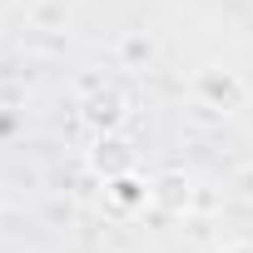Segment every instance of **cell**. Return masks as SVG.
I'll list each match as a JSON object with an SVG mask.
<instances>
[{"mask_svg": "<svg viewBox=\"0 0 253 253\" xmlns=\"http://www.w3.org/2000/svg\"><path fill=\"white\" fill-rule=\"evenodd\" d=\"M194 99L204 109H213V114H238L248 104V80L238 70H228V65H204L194 75Z\"/></svg>", "mask_w": 253, "mask_h": 253, "instance_id": "cell-1", "label": "cell"}, {"mask_svg": "<svg viewBox=\"0 0 253 253\" xmlns=\"http://www.w3.org/2000/svg\"><path fill=\"white\" fill-rule=\"evenodd\" d=\"M89 169H94L99 179H119V174H129V169H134V144H129V139H119V129H109V134H94Z\"/></svg>", "mask_w": 253, "mask_h": 253, "instance_id": "cell-2", "label": "cell"}, {"mask_svg": "<svg viewBox=\"0 0 253 253\" xmlns=\"http://www.w3.org/2000/svg\"><path fill=\"white\" fill-rule=\"evenodd\" d=\"M189 204H194V184H189V174L164 169V174L149 179V209H159V213H189Z\"/></svg>", "mask_w": 253, "mask_h": 253, "instance_id": "cell-3", "label": "cell"}, {"mask_svg": "<svg viewBox=\"0 0 253 253\" xmlns=\"http://www.w3.org/2000/svg\"><path fill=\"white\" fill-rule=\"evenodd\" d=\"M124 104H129V99H124V89L99 84V89L84 99V124H89L94 134H109V129H119V124H124V114H129Z\"/></svg>", "mask_w": 253, "mask_h": 253, "instance_id": "cell-4", "label": "cell"}, {"mask_svg": "<svg viewBox=\"0 0 253 253\" xmlns=\"http://www.w3.org/2000/svg\"><path fill=\"white\" fill-rule=\"evenodd\" d=\"M104 199H109L114 213H134V209L149 204V179H139L134 169L119 174V179H104Z\"/></svg>", "mask_w": 253, "mask_h": 253, "instance_id": "cell-5", "label": "cell"}, {"mask_svg": "<svg viewBox=\"0 0 253 253\" xmlns=\"http://www.w3.org/2000/svg\"><path fill=\"white\" fill-rule=\"evenodd\" d=\"M119 60L129 65V70H144V65L154 60V40H149L144 30H124V35H119Z\"/></svg>", "mask_w": 253, "mask_h": 253, "instance_id": "cell-6", "label": "cell"}, {"mask_svg": "<svg viewBox=\"0 0 253 253\" xmlns=\"http://www.w3.org/2000/svg\"><path fill=\"white\" fill-rule=\"evenodd\" d=\"M228 189H233L243 204H253V159H243V164L228 174Z\"/></svg>", "mask_w": 253, "mask_h": 253, "instance_id": "cell-7", "label": "cell"}, {"mask_svg": "<svg viewBox=\"0 0 253 253\" xmlns=\"http://www.w3.org/2000/svg\"><path fill=\"white\" fill-rule=\"evenodd\" d=\"M223 253H253V243H228Z\"/></svg>", "mask_w": 253, "mask_h": 253, "instance_id": "cell-8", "label": "cell"}, {"mask_svg": "<svg viewBox=\"0 0 253 253\" xmlns=\"http://www.w3.org/2000/svg\"><path fill=\"white\" fill-rule=\"evenodd\" d=\"M0 209H5V189H0Z\"/></svg>", "mask_w": 253, "mask_h": 253, "instance_id": "cell-9", "label": "cell"}]
</instances>
